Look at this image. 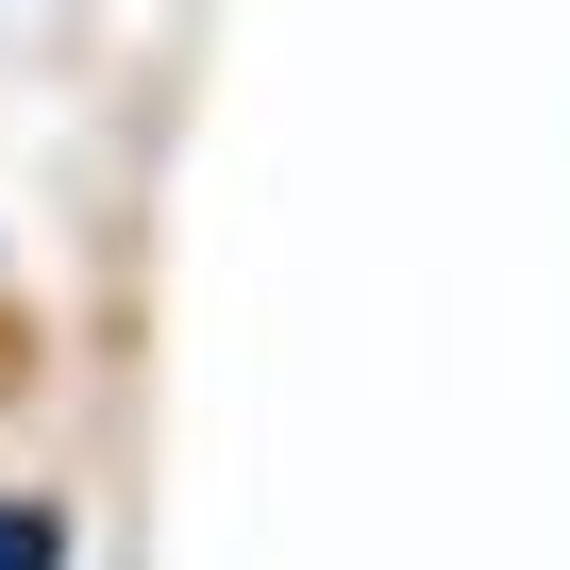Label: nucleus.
<instances>
[{"label":"nucleus","instance_id":"obj_1","mask_svg":"<svg viewBox=\"0 0 570 570\" xmlns=\"http://www.w3.org/2000/svg\"><path fill=\"white\" fill-rule=\"evenodd\" d=\"M85 537H68V503H35V487H0V570H68Z\"/></svg>","mask_w":570,"mask_h":570}]
</instances>
